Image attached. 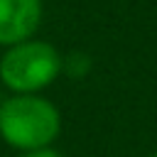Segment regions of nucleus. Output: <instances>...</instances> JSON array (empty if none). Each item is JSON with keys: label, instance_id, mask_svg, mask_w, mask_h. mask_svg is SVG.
Segmentation results:
<instances>
[{"label": "nucleus", "instance_id": "1", "mask_svg": "<svg viewBox=\"0 0 157 157\" xmlns=\"http://www.w3.org/2000/svg\"><path fill=\"white\" fill-rule=\"evenodd\" d=\"M61 132L59 108L39 93H12L0 103V137L20 150L52 147Z\"/></svg>", "mask_w": 157, "mask_h": 157}, {"label": "nucleus", "instance_id": "2", "mask_svg": "<svg viewBox=\"0 0 157 157\" xmlns=\"http://www.w3.org/2000/svg\"><path fill=\"white\" fill-rule=\"evenodd\" d=\"M64 56L52 42L27 39L12 44L0 56V81L12 93H39L59 78Z\"/></svg>", "mask_w": 157, "mask_h": 157}, {"label": "nucleus", "instance_id": "3", "mask_svg": "<svg viewBox=\"0 0 157 157\" xmlns=\"http://www.w3.org/2000/svg\"><path fill=\"white\" fill-rule=\"evenodd\" d=\"M42 22V0H0V44L12 47L34 37Z\"/></svg>", "mask_w": 157, "mask_h": 157}, {"label": "nucleus", "instance_id": "4", "mask_svg": "<svg viewBox=\"0 0 157 157\" xmlns=\"http://www.w3.org/2000/svg\"><path fill=\"white\" fill-rule=\"evenodd\" d=\"M88 69H91V59L81 52H74V54H69V59H64L61 71H69L71 76H83V74H88Z\"/></svg>", "mask_w": 157, "mask_h": 157}, {"label": "nucleus", "instance_id": "5", "mask_svg": "<svg viewBox=\"0 0 157 157\" xmlns=\"http://www.w3.org/2000/svg\"><path fill=\"white\" fill-rule=\"evenodd\" d=\"M20 157H61V152H56L54 147H39V150H29V152H22Z\"/></svg>", "mask_w": 157, "mask_h": 157}, {"label": "nucleus", "instance_id": "6", "mask_svg": "<svg viewBox=\"0 0 157 157\" xmlns=\"http://www.w3.org/2000/svg\"><path fill=\"white\" fill-rule=\"evenodd\" d=\"M152 157H157V152H155V155H152Z\"/></svg>", "mask_w": 157, "mask_h": 157}]
</instances>
